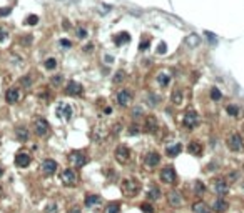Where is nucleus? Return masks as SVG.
Segmentation results:
<instances>
[{
	"instance_id": "obj_1",
	"label": "nucleus",
	"mask_w": 244,
	"mask_h": 213,
	"mask_svg": "<svg viewBox=\"0 0 244 213\" xmlns=\"http://www.w3.org/2000/svg\"><path fill=\"white\" fill-rule=\"evenodd\" d=\"M121 190L127 198H132L140 191V182L137 178H126L121 183Z\"/></svg>"
},
{
	"instance_id": "obj_2",
	"label": "nucleus",
	"mask_w": 244,
	"mask_h": 213,
	"mask_svg": "<svg viewBox=\"0 0 244 213\" xmlns=\"http://www.w3.org/2000/svg\"><path fill=\"white\" fill-rule=\"evenodd\" d=\"M111 133H112L111 127L104 122H99L97 125L92 128V138H94L95 141H99V143H104V141L111 137Z\"/></svg>"
},
{
	"instance_id": "obj_3",
	"label": "nucleus",
	"mask_w": 244,
	"mask_h": 213,
	"mask_svg": "<svg viewBox=\"0 0 244 213\" xmlns=\"http://www.w3.org/2000/svg\"><path fill=\"white\" fill-rule=\"evenodd\" d=\"M114 157L119 163L126 165V163H129L130 158H132V152H130V148L127 147V145H119L114 152Z\"/></svg>"
},
{
	"instance_id": "obj_4",
	"label": "nucleus",
	"mask_w": 244,
	"mask_h": 213,
	"mask_svg": "<svg viewBox=\"0 0 244 213\" xmlns=\"http://www.w3.org/2000/svg\"><path fill=\"white\" fill-rule=\"evenodd\" d=\"M226 143H228V148L232 152H241L244 148V138L241 137L239 133H231L228 137V140H226Z\"/></svg>"
},
{
	"instance_id": "obj_5",
	"label": "nucleus",
	"mask_w": 244,
	"mask_h": 213,
	"mask_svg": "<svg viewBox=\"0 0 244 213\" xmlns=\"http://www.w3.org/2000/svg\"><path fill=\"white\" fill-rule=\"evenodd\" d=\"M182 125L186 127L187 130H192L199 125V115H197L196 110H187L184 113V118H182Z\"/></svg>"
},
{
	"instance_id": "obj_6",
	"label": "nucleus",
	"mask_w": 244,
	"mask_h": 213,
	"mask_svg": "<svg viewBox=\"0 0 244 213\" xmlns=\"http://www.w3.org/2000/svg\"><path fill=\"white\" fill-rule=\"evenodd\" d=\"M159 178H161V182L166 183V185H174L176 180H177V173H176V170L172 168V166H166V168L161 170Z\"/></svg>"
},
{
	"instance_id": "obj_7",
	"label": "nucleus",
	"mask_w": 244,
	"mask_h": 213,
	"mask_svg": "<svg viewBox=\"0 0 244 213\" xmlns=\"http://www.w3.org/2000/svg\"><path fill=\"white\" fill-rule=\"evenodd\" d=\"M69 162L72 163V166H75V168H82V166L87 163V155L84 153L82 150H74V152L69 153Z\"/></svg>"
},
{
	"instance_id": "obj_8",
	"label": "nucleus",
	"mask_w": 244,
	"mask_h": 213,
	"mask_svg": "<svg viewBox=\"0 0 244 213\" xmlns=\"http://www.w3.org/2000/svg\"><path fill=\"white\" fill-rule=\"evenodd\" d=\"M60 180L65 187H74L77 183V173L74 168H64L60 172Z\"/></svg>"
},
{
	"instance_id": "obj_9",
	"label": "nucleus",
	"mask_w": 244,
	"mask_h": 213,
	"mask_svg": "<svg viewBox=\"0 0 244 213\" xmlns=\"http://www.w3.org/2000/svg\"><path fill=\"white\" fill-rule=\"evenodd\" d=\"M34 132H35L37 137H45V135L50 132V123L40 117V118H37L34 122Z\"/></svg>"
},
{
	"instance_id": "obj_10",
	"label": "nucleus",
	"mask_w": 244,
	"mask_h": 213,
	"mask_svg": "<svg viewBox=\"0 0 244 213\" xmlns=\"http://www.w3.org/2000/svg\"><path fill=\"white\" fill-rule=\"evenodd\" d=\"M55 115L59 117V118L65 120V122H69L70 118H72V106L69 103H64V102H59L57 106H55Z\"/></svg>"
},
{
	"instance_id": "obj_11",
	"label": "nucleus",
	"mask_w": 244,
	"mask_h": 213,
	"mask_svg": "<svg viewBox=\"0 0 244 213\" xmlns=\"http://www.w3.org/2000/svg\"><path fill=\"white\" fill-rule=\"evenodd\" d=\"M65 93L70 95V97H80V95H84L82 83H79L75 80H69L65 85Z\"/></svg>"
},
{
	"instance_id": "obj_12",
	"label": "nucleus",
	"mask_w": 244,
	"mask_h": 213,
	"mask_svg": "<svg viewBox=\"0 0 244 213\" xmlns=\"http://www.w3.org/2000/svg\"><path fill=\"white\" fill-rule=\"evenodd\" d=\"M213 190L216 195H219V197H224V195L229 193V183L228 180L224 178H216L213 182Z\"/></svg>"
},
{
	"instance_id": "obj_13",
	"label": "nucleus",
	"mask_w": 244,
	"mask_h": 213,
	"mask_svg": "<svg viewBox=\"0 0 244 213\" xmlns=\"http://www.w3.org/2000/svg\"><path fill=\"white\" fill-rule=\"evenodd\" d=\"M115 98H117V103L121 106H129L132 103V92H130L129 88H122V90L117 92Z\"/></svg>"
},
{
	"instance_id": "obj_14",
	"label": "nucleus",
	"mask_w": 244,
	"mask_h": 213,
	"mask_svg": "<svg viewBox=\"0 0 244 213\" xmlns=\"http://www.w3.org/2000/svg\"><path fill=\"white\" fill-rule=\"evenodd\" d=\"M32 158H30V153H27V152H19V153L15 155V158H13V163H15V166H19V168H27V166L30 165Z\"/></svg>"
},
{
	"instance_id": "obj_15",
	"label": "nucleus",
	"mask_w": 244,
	"mask_h": 213,
	"mask_svg": "<svg viewBox=\"0 0 244 213\" xmlns=\"http://www.w3.org/2000/svg\"><path fill=\"white\" fill-rule=\"evenodd\" d=\"M20 98H22V95H20V90L17 87H10L9 90L5 92V102L9 105H15Z\"/></svg>"
},
{
	"instance_id": "obj_16",
	"label": "nucleus",
	"mask_w": 244,
	"mask_h": 213,
	"mask_svg": "<svg viewBox=\"0 0 244 213\" xmlns=\"http://www.w3.org/2000/svg\"><path fill=\"white\" fill-rule=\"evenodd\" d=\"M40 170H42V173H45V175H54V173L57 172V162L52 160V158H45L40 165Z\"/></svg>"
},
{
	"instance_id": "obj_17",
	"label": "nucleus",
	"mask_w": 244,
	"mask_h": 213,
	"mask_svg": "<svg viewBox=\"0 0 244 213\" xmlns=\"http://www.w3.org/2000/svg\"><path fill=\"white\" fill-rule=\"evenodd\" d=\"M159 163H161V155H159L157 152H149V153H146V157H144V165H146L147 168H154V166H157Z\"/></svg>"
},
{
	"instance_id": "obj_18",
	"label": "nucleus",
	"mask_w": 244,
	"mask_h": 213,
	"mask_svg": "<svg viewBox=\"0 0 244 213\" xmlns=\"http://www.w3.org/2000/svg\"><path fill=\"white\" fill-rule=\"evenodd\" d=\"M144 130L149 133H155L159 130V123H157V118L154 115H147L146 120H144Z\"/></svg>"
},
{
	"instance_id": "obj_19",
	"label": "nucleus",
	"mask_w": 244,
	"mask_h": 213,
	"mask_svg": "<svg viewBox=\"0 0 244 213\" xmlns=\"http://www.w3.org/2000/svg\"><path fill=\"white\" fill-rule=\"evenodd\" d=\"M167 203L171 205V207H174V208L181 207L182 205V195L179 193L177 190H171L167 193Z\"/></svg>"
},
{
	"instance_id": "obj_20",
	"label": "nucleus",
	"mask_w": 244,
	"mask_h": 213,
	"mask_svg": "<svg viewBox=\"0 0 244 213\" xmlns=\"http://www.w3.org/2000/svg\"><path fill=\"white\" fill-rule=\"evenodd\" d=\"M187 152H189L191 155H194V157H199V155H202V152H204V145H202V141H199V140H192L189 145H187Z\"/></svg>"
},
{
	"instance_id": "obj_21",
	"label": "nucleus",
	"mask_w": 244,
	"mask_h": 213,
	"mask_svg": "<svg viewBox=\"0 0 244 213\" xmlns=\"http://www.w3.org/2000/svg\"><path fill=\"white\" fill-rule=\"evenodd\" d=\"M181 152H182V145L179 143V141H172V143H169L167 147H166V155L171 157V158H176Z\"/></svg>"
},
{
	"instance_id": "obj_22",
	"label": "nucleus",
	"mask_w": 244,
	"mask_h": 213,
	"mask_svg": "<svg viewBox=\"0 0 244 213\" xmlns=\"http://www.w3.org/2000/svg\"><path fill=\"white\" fill-rule=\"evenodd\" d=\"M229 208V203L224 200L222 197H219V198H216V201L213 203V210L216 211V213H222V211H226Z\"/></svg>"
},
{
	"instance_id": "obj_23",
	"label": "nucleus",
	"mask_w": 244,
	"mask_h": 213,
	"mask_svg": "<svg viewBox=\"0 0 244 213\" xmlns=\"http://www.w3.org/2000/svg\"><path fill=\"white\" fill-rule=\"evenodd\" d=\"M171 102H172V105H182V102H184V93H182V90L181 88H176V90H172V93H171Z\"/></svg>"
},
{
	"instance_id": "obj_24",
	"label": "nucleus",
	"mask_w": 244,
	"mask_h": 213,
	"mask_svg": "<svg viewBox=\"0 0 244 213\" xmlns=\"http://www.w3.org/2000/svg\"><path fill=\"white\" fill-rule=\"evenodd\" d=\"M100 201H102V198L99 197V195H87L84 205H86L87 208H94V207H97V205H100Z\"/></svg>"
},
{
	"instance_id": "obj_25",
	"label": "nucleus",
	"mask_w": 244,
	"mask_h": 213,
	"mask_svg": "<svg viewBox=\"0 0 244 213\" xmlns=\"http://www.w3.org/2000/svg\"><path fill=\"white\" fill-rule=\"evenodd\" d=\"M192 211L194 213H211V208L209 205L206 203V201H196V203L192 205Z\"/></svg>"
},
{
	"instance_id": "obj_26",
	"label": "nucleus",
	"mask_w": 244,
	"mask_h": 213,
	"mask_svg": "<svg viewBox=\"0 0 244 213\" xmlns=\"http://www.w3.org/2000/svg\"><path fill=\"white\" fill-rule=\"evenodd\" d=\"M161 195H162V193H161V188L152 185V187H149V190H147V200L155 201V200H159V198H161Z\"/></svg>"
},
{
	"instance_id": "obj_27",
	"label": "nucleus",
	"mask_w": 244,
	"mask_h": 213,
	"mask_svg": "<svg viewBox=\"0 0 244 213\" xmlns=\"http://www.w3.org/2000/svg\"><path fill=\"white\" fill-rule=\"evenodd\" d=\"M15 137L19 138L20 141H27L29 137H30V133H29V130H27L25 127H19V128H15Z\"/></svg>"
},
{
	"instance_id": "obj_28",
	"label": "nucleus",
	"mask_w": 244,
	"mask_h": 213,
	"mask_svg": "<svg viewBox=\"0 0 244 213\" xmlns=\"http://www.w3.org/2000/svg\"><path fill=\"white\" fill-rule=\"evenodd\" d=\"M104 213H121V203H119V201H111V203L105 207Z\"/></svg>"
},
{
	"instance_id": "obj_29",
	"label": "nucleus",
	"mask_w": 244,
	"mask_h": 213,
	"mask_svg": "<svg viewBox=\"0 0 244 213\" xmlns=\"http://www.w3.org/2000/svg\"><path fill=\"white\" fill-rule=\"evenodd\" d=\"M129 40H130V37H129V33H127V32H122V33L115 35V38H114L115 45H122V44H127V42H129Z\"/></svg>"
},
{
	"instance_id": "obj_30",
	"label": "nucleus",
	"mask_w": 244,
	"mask_h": 213,
	"mask_svg": "<svg viewBox=\"0 0 244 213\" xmlns=\"http://www.w3.org/2000/svg\"><path fill=\"white\" fill-rule=\"evenodd\" d=\"M169 82H171V77H169L167 73L162 72V73H159V75H157V83L161 85V87H167Z\"/></svg>"
},
{
	"instance_id": "obj_31",
	"label": "nucleus",
	"mask_w": 244,
	"mask_h": 213,
	"mask_svg": "<svg viewBox=\"0 0 244 213\" xmlns=\"http://www.w3.org/2000/svg\"><path fill=\"white\" fill-rule=\"evenodd\" d=\"M124 80H126V72H124V70H117L115 75H114V79H112V82H114L115 85H119V83H122Z\"/></svg>"
},
{
	"instance_id": "obj_32",
	"label": "nucleus",
	"mask_w": 244,
	"mask_h": 213,
	"mask_svg": "<svg viewBox=\"0 0 244 213\" xmlns=\"http://www.w3.org/2000/svg\"><path fill=\"white\" fill-rule=\"evenodd\" d=\"M211 100L213 102H217V100H221L222 98V93H221V90H219L217 87H214V88H211Z\"/></svg>"
},
{
	"instance_id": "obj_33",
	"label": "nucleus",
	"mask_w": 244,
	"mask_h": 213,
	"mask_svg": "<svg viewBox=\"0 0 244 213\" xmlns=\"http://www.w3.org/2000/svg\"><path fill=\"white\" fill-rule=\"evenodd\" d=\"M206 191V185L202 182H194V193L196 195H202Z\"/></svg>"
},
{
	"instance_id": "obj_34",
	"label": "nucleus",
	"mask_w": 244,
	"mask_h": 213,
	"mask_svg": "<svg viewBox=\"0 0 244 213\" xmlns=\"http://www.w3.org/2000/svg\"><path fill=\"white\" fill-rule=\"evenodd\" d=\"M157 103H159V97H155V95L152 93V92H149V93H147V105L155 106Z\"/></svg>"
},
{
	"instance_id": "obj_35",
	"label": "nucleus",
	"mask_w": 244,
	"mask_h": 213,
	"mask_svg": "<svg viewBox=\"0 0 244 213\" xmlns=\"http://www.w3.org/2000/svg\"><path fill=\"white\" fill-rule=\"evenodd\" d=\"M226 112H228L229 117H238L239 115V108L236 105H228L226 106Z\"/></svg>"
},
{
	"instance_id": "obj_36",
	"label": "nucleus",
	"mask_w": 244,
	"mask_h": 213,
	"mask_svg": "<svg viewBox=\"0 0 244 213\" xmlns=\"http://www.w3.org/2000/svg\"><path fill=\"white\" fill-rule=\"evenodd\" d=\"M44 67L47 70H54L55 67H57V60H55V58H47V60H45V63H44Z\"/></svg>"
},
{
	"instance_id": "obj_37",
	"label": "nucleus",
	"mask_w": 244,
	"mask_h": 213,
	"mask_svg": "<svg viewBox=\"0 0 244 213\" xmlns=\"http://www.w3.org/2000/svg\"><path fill=\"white\" fill-rule=\"evenodd\" d=\"M20 85H22V87H30L32 85V77L30 75H24L22 79H20Z\"/></svg>"
},
{
	"instance_id": "obj_38",
	"label": "nucleus",
	"mask_w": 244,
	"mask_h": 213,
	"mask_svg": "<svg viewBox=\"0 0 244 213\" xmlns=\"http://www.w3.org/2000/svg\"><path fill=\"white\" fill-rule=\"evenodd\" d=\"M75 33H77V38H80V40H82V38H87V28L79 27L75 30Z\"/></svg>"
},
{
	"instance_id": "obj_39",
	"label": "nucleus",
	"mask_w": 244,
	"mask_h": 213,
	"mask_svg": "<svg viewBox=\"0 0 244 213\" xmlns=\"http://www.w3.org/2000/svg\"><path fill=\"white\" fill-rule=\"evenodd\" d=\"M25 23H27V25H37V23H38V17L37 15H29L25 19Z\"/></svg>"
},
{
	"instance_id": "obj_40",
	"label": "nucleus",
	"mask_w": 244,
	"mask_h": 213,
	"mask_svg": "<svg viewBox=\"0 0 244 213\" xmlns=\"http://www.w3.org/2000/svg\"><path fill=\"white\" fill-rule=\"evenodd\" d=\"M57 210H59L57 203H49L45 207V213H57Z\"/></svg>"
},
{
	"instance_id": "obj_41",
	"label": "nucleus",
	"mask_w": 244,
	"mask_h": 213,
	"mask_svg": "<svg viewBox=\"0 0 244 213\" xmlns=\"http://www.w3.org/2000/svg\"><path fill=\"white\" fill-rule=\"evenodd\" d=\"M140 210H142L144 213H154V207L151 203H142L140 205Z\"/></svg>"
},
{
	"instance_id": "obj_42",
	"label": "nucleus",
	"mask_w": 244,
	"mask_h": 213,
	"mask_svg": "<svg viewBox=\"0 0 244 213\" xmlns=\"http://www.w3.org/2000/svg\"><path fill=\"white\" fill-rule=\"evenodd\" d=\"M50 83L54 85V87H59V85L62 83V75H54V77H50Z\"/></svg>"
},
{
	"instance_id": "obj_43",
	"label": "nucleus",
	"mask_w": 244,
	"mask_h": 213,
	"mask_svg": "<svg viewBox=\"0 0 244 213\" xmlns=\"http://www.w3.org/2000/svg\"><path fill=\"white\" fill-rule=\"evenodd\" d=\"M149 45H151V38H144V40L140 42V45H139V50L144 52L146 48H149Z\"/></svg>"
},
{
	"instance_id": "obj_44",
	"label": "nucleus",
	"mask_w": 244,
	"mask_h": 213,
	"mask_svg": "<svg viewBox=\"0 0 244 213\" xmlns=\"http://www.w3.org/2000/svg\"><path fill=\"white\" fill-rule=\"evenodd\" d=\"M166 52H167V44H166V42H161L159 47H157V53L159 55H164Z\"/></svg>"
},
{
	"instance_id": "obj_45",
	"label": "nucleus",
	"mask_w": 244,
	"mask_h": 213,
	"mask_svg": "<svg viewBox=\"0 0 244 213\" xmlns=\"http://www.w3.org/2000/svg\"><path fill=\"white\" fill-rule=\"evenodd\" d=\"M140 115H142V108H140V106H137V108L132 110V117H134V118H139Z\"/></svg>"
},
{
	"instance_id": "obj_46",
	"label": "nucleus",
	"mask_w": 244,
	"mask_h": 213,
	"mask_svg": "<svg viewBox=\"0 0 244 213\" xmlns=\"http://www.w3.org/2000/svg\"><path fill=\"white\" fill-rule=\"evenodd\" d=\"M59 44H60V47H64V48H70V47H72L70 40H65V38H62V40L59 42Z\"/></svg>"
},
{
	"instance_id": "obj_47",
	"label": "nucleus",
	"mask_w": 244,
	"mask_h": 213,
	"mask_svg": "<svg viewBox=\"0 0 244 213\" xmlns=\"http://www.w3.org/2000/svg\"><path fill=\"white\" fill-rule=\"evenodd\" d=\"M129 133L130 135H137V133H139V127H137V125H130L129 127Z\"/></svg>"
},
{
	"instance_id": "obj_48",
	"label": "nucleus",
	"mask_w": 244,
	"mask_h": 213,
	"mask_svg": "<svg viewBox=\"0 0 244 213\" xmlns=\"http://www.w3.org/2000/svg\"><path fill=\"white\" fill-rule=\"evenodd\" d=\"M10 12H12V10H10L9 7H7V9H0V17H7V15H10Z\"/></svg>"
},
{
	"instance_id": "obj_49",
	"label": "nucleus",
	"mask_w": 244,
	"mask_h": 213,
	"mask_svg": "<svg viewBox=\"0 0 244 213\" xmlns=\"http://www.w3.org/2000/svg\"><path fill=\"white\" fill-rule=\"evenodd\" d=\"M9 37V33H7V30H3V28H0V42H3L5 38Z\"/></svg>"
},
{
	"instance_id": "obj_50",
	"label": "nucleus",
	"mask_w": 244,
	"mask_h": 213,
	"mask_svg": "<svg viewBox=\"0 0 244 213\" xmlns=\"http://www.w3.org/2000/svg\"><path fill=\"white\" fill-rule=\"evenodd\" d=\"M67 213H82V208H80V207H72Z\"/></svg>"
},
{
	"instance_id": "obj_51",
	"label": "nucleus",
	"mask_w": 244,
	"mask_h": 213,
	"mask_svg": "<svg viewBox=\"0 0 244 213\" xmlns=\"http://www.w3.org/2000/svg\"><path fill=\"white\" fill-rule=\"evenodd\" d=\"M104 113H105V115H111V113H112V108H111V106H105V108H104Z\"/></svg>"
},
{
	"instance_id": "obj_52",
	"label": "nucleus",
	"mask_w": 244,
	"mask_h": 213,
	"mask_svg": "<svg viewBox=\"0 0 244 213\" xmlns=\"http://www.w3.org/2000/svg\"><path fill=\"white\" fill-rule=\"evenodd\" d=\"M64 28H70V22H64Z\"/></svg>"
},
{
	"instance_id": "obj_53",
	"label": "nucleus",
	"mask_w": 244,
	"mask_h": 213,
	"mask_svg": "<svg viewBox=\"0 0 244 213\" xmlns=\"http://www.w3.org/2000/svg\"><path fill=\"white\" fill-rule=\"evenodd\" d=\"M2 176H3V168L0 166V178H2Z\"/></svg>"
}]
</instances>
